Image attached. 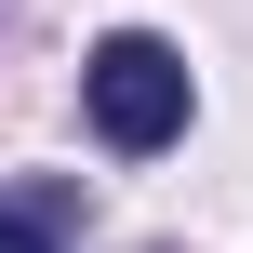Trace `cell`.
<instances>
[{
    "label": "cell",
    "mask_w": 253,
    "mask_h": 253,
    "mask_svg": "<svg viewBox=\"0 0 253 253\" xmlns=\"http://www.w3.org/2000/svg\"><path fill=\"white\" fill-rule=\"evenodd\" d=\"M80 107H93V133H107L120 160H147V147H173V133H187V53H173V40H147V27H120V40H93Z\"/></svg>",
    "instance_id": "1"
},
{
    "label": "cell",
    "mask_w": 253,
    "mask_h": 253,
    "mask_svg": "<svg viewBox=\"0 0 253 253\" xmlns=\"http://www.w3.org/2000/svg\"><path fill=\"white\" fill-rule=\"evenodd\" d=\"M80 240V187L67 173H13L0 187V253H67Z\"/></svg>",
    "instance_id": "2"
}]
</instances>
